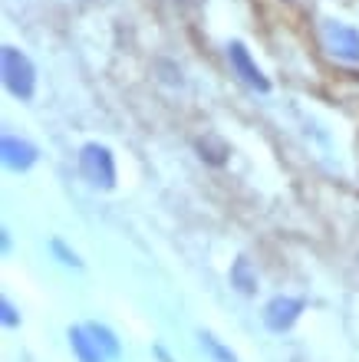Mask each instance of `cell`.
<instances>
[{"label":"cell","instance_id":"12","mask_svg":"<svg viewBox=\"0 0 359 362\" xmlns=\"http://www.w3.org/2000/svg\"><path fill=\"white\" fill-rule=\"evenodd\" d=\"M50 254H53V257H57L63 267H83V260L76 257V250L67 247V240L53 238V240H50Z\"/></svg>","mask_w":359,"mask_h":362},{"label":"cell","instance_id":"3","mask_svg":"<svg viewBox=\"0 0 359 362\" xmlns=\"http://www.w3.org/2000/svg\"><path fill=\"white\" fill-rule=\"evenodd\" d=\"M227 63H231L234 76L241 79L244 86L257 89V93H270V79L264 76V69L254 63L251 49H247L241 40H231V43H227Z\"/></svg>","mask_w":359,"mask_h":362},{"label":"cell","instance_id":"7","mask_svg":"<svg viewBox=\"0 0 359 362\" xmlns=\"http://www.w3.org/2000/svg\"><path fill=\"white\" fill-rule=\"evenodd\" d=\"M69 349H73V356L79 362H106V353L99 349V343H96V336L89 333V326H69Z\"/></svg>","mask_w":359,"mask_h":362},{"label":"cell","instance_id":"9","mask_svg":"<svg viewBox=\"0 0 359 362\" xmlns=\"http://www.w3.org/2000/svg\"><path fill=\"white\" fill-rule=\"evenodd\" d=\"M89 333L96 336V343H99V349L106 353V359H119V356H122V343H119V336H115L109 326L89 323Z\"/></svg>","mask_w":359,"mask_h":362},{"label":"cell","instance_id":"5","mask_svg":"<svg viewBox=\"0 0 359 362\" xmlns=\"http://www.w3.org/2000/svg\"><path fill=\"white\" fill-rule=\"evenodd\" d=\"M303 310H307V303H303L300 296H274V300L264 306V326L270 333H287V329L300 320Z\"/></svg>","mask_w":359,"mask_h":362},{"label":"cell","instance_id":"6","mask_svg":"<svg viewBox=\"0 0 359 362\" xmlns=\"http://www.w3.org/2000/svg\"><path fill=\"white\" fill-rule=\"evenodd\" d=\"M0 155H4V165L13 168V172H27L37 165V145L27 142V139H17V135L4 132V142H0Z\"/></svg>","mask_w":359,"mask_h":362},{"label":"cell","instance_id":"13","mask_svg":"<svg viewBox=\"0 0 359 362\" xmlns=\"http://www.w3.org/2000/svg\"><path fill=\"white\" fill-rule=\"evenodd\" d=\"M0 320H4V326H17V323H20L17 310H13V303H10L7 296H4V300H0Z\"/></svg>","mask_w":359,"mask_h":362},{"label":"cell","instance_id":"2","mask_svg":"<svg viewBox=\"0 0 359 362\" xmlns=\"http://www.w3.org/2000/svg\"><path fill=\"white\" fill-rule=\"evenodd\" d=\"M0 63H4V86H7V93L17 95V99H33V93H37V69H33L27 53L17 47H4Z\"/></svg>","mask_w":359,"mask_h":362},{"label":"cell","instance_id":"4","mask_svg":"<svg viewBox=\"0 0 359 362\" xmlns=\"http://www.w3.org/2000/svg\"><path fill=\"white\" fill-rule=\"evenodd\" d=\"M323 43L343 63H359V30L330 20V23H323Z\"/></svg>","mask_w":359,"mask_h":362},{"label":"cell","instance_id":"11","mask_svg":"<svg viewBox=\"0 0 359 362\" xmlns=\"http://www.w3.org/2000/svg\"><path fill=\"white\" fill-rule=\"evenodd\" d=\"M198 339H201V349H208V356H211L215 362H237V356L231 353V349H227L221 339H215L211 333H201Z\"/></svg>","mask_w":359,"mask_h":362},{"label":"cell","instance_id":"8","mask_svg":"<svg viewBox=\"0 0 359 362\" xmlns=\"http://www.w3.org/2000/svg\"><path fill=\"white\" fill-rule=\"evenodd\" d=\"M231 286H234L237 293H244V296H254L257 293V274L254 267H251V260L247 257H237L234 264H231Z\"/></svg>","mask_w":359,"mask_h":362},{"label":"cell","instance_id":"1","mask_svg":"<svg viewBox=\"0 0 359 362\" xmlns=\"http://www.w3.org/2000/svg\"><path fill=\"white\" fill-rule=\"evenodd\" d=\"M79 172L99 191H113L115 178H119L113 152H109V145H103V142H86L83 148H79Z\"/></svg>","mask_w":359,"mask_h":362},{"label":"cell","instance_id":"14","mask_svg":"<svg viewBox=\"0 0 359 362\" xmlns=\"http://www.w3.org/2000/svg\"><path fill=\"white\" fill-rule=\"evenodd\" d=\"M155 356H159L161 362H171V359H169V353H165V349H161V346H155Z\"/></svg>","mask_w":359,"mask_h":362},{"label":"cell","instance_id":"10","mask_svg":"<svg viewBox=\"0 0 359 362\" xmlns=\"http://www.w3.org/2000/svg\"><path fill=\"white\" fill-rule=\"evenodd\" d=\"M198 152H201V158L208 165H224L227 162V145L224 142H217V139H201L198 142Z\"/></svg>","mask_w":359,"mask_h":362}]
</instances>
